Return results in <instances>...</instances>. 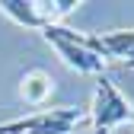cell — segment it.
<instances>
[{
    "label": "cell",
    "mask_w": 134,
    "mask_h": 134,
    "mask_svg": "<svg viewBox=\"0 0 134 134\" xmlns=\"http://www.w3.org/2000/svg\"><path fill=\"white\" fill-rule=\"evenodd\" d=\"M83 121V112L77 109H42L23 115V118H13L0 125V134H70L77 125Z\"/></svg>",
    "instance_id": "obj_2"
},
{
    "label": "cell",
    "mask_w": 134,
    "mask_h": 134,
    "mask_svg": "<svg viewBox=\"0 0 134 134\" xmlns=\"http://www.w3.org/2000/svg\"><path fill=\"white\" fill-rule=\"evenodd\" d=\"M51 90H54V80L48 77L45 70H29L23 77V83H19V96L26 99L29 105H42L45 99L51 96Z\"/></svg>",
    "instance_id": "obj_6"
},
{
    "label": "cell",
    "mask_w": 134,
    "mask_h": 134,
    "mask_svg": "<svg viewBox=\"0 0 134 134\" xmlns=\"http://www.w3.org/2000/svg\"><path fill=\"white\" fill-rule=\"evenodd\" d=\"M0 13H7L13 23H19L26 29H45L48 26L35 0H0Z\"/></svg>",
    "instance_id": "obj_5"
},
{
    "label": "cell",
    "mask_w": 134,
    "mask_h": 134,
    "mask_svg": "<svg viewBox=\"0 0 134 134\" xmlns=\"http://www.w3.org/2000/svg\"><path fill=\"white\" fill-rule=\"evenodd\" d=\"M93 134H109V131H99V128H93Z\"/></svg>",
    "instance_id": "obj_7"
},
{
    "label": "cell",
    "mask_w": 134,
    "mask_h": 134,
    "mask_svg": "<svg viewBox=\"0 0 134 134\" xmlns=\"http://www.w3.org/2000/svg\"><path fill=\"white\" fill-rule=\"evenodd\" d=\"M42 35H45V42L61 54V61H64L67 67H74V70H80V74H102L105 61L93 51V35H80V32L67 29V26H61V23H58V26H45Z\"/></svg>",
    "instance_id": "obj_1"
},
{
    "label": "cell",
    "mask_w": 134,
    "mask_h": 134,
    "mask_svg": "<svg viewBox=\"0 0 134 134\" xmlns=\"http://www.w3.org/2000/svg\"><path fill=\"white\" fill-rule=\"evenodd\" d=\"M93 128L99 131H112L115 125H125V121H134V109L131 102L115 90V83L99 77L96 80V96H93Z\"/></svg>",
    "instance_id": "obj_3"
},
{
    "label": "cell",
    "mask_w": 134,
    "mask_h": 134,
    "mask_svg": "<svg viewBox=\"0 0 134 134\" xmlns=\"http://www.w3.org/2000/svg\"><path fill=\"white\" fill-rule=\"evenodd\" d=\"M93 51L102 58V61H112L118 58L121 64L128 58H134V29H125V32H102V35H93Z\"/></svg>",
    "instance_id": "obj_4"
}]
</instances>
